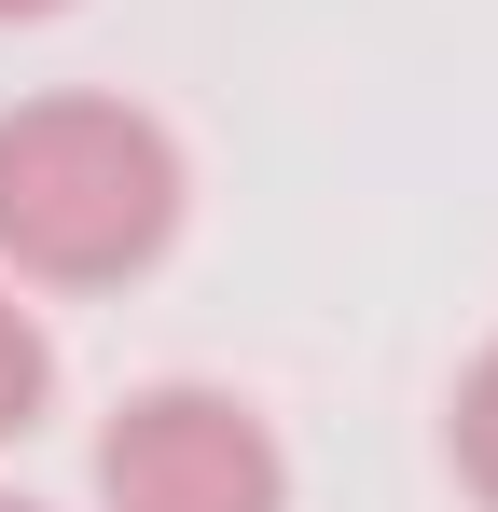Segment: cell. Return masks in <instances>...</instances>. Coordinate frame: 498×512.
<instances>
[{"mask_svg": "<svg viewBox=\"0 0 498 512\" xmlns=\"http://www.w3.org/2000/svg\"><path fill=\"white\" fill-rule=\"evenodd\" d=\"M180 139L139 97H14L0 111V277L14 291H111L180 236Z\"/></svg>", "mask_w": 498, "mask_h": 512, "instance_id": "obj_1", "label": "cell"}, {"mask_svg": "<svg viewBox=\"0 0 498 512\" xmlns=\"http://www.w3.org/2000/svg\"><path fill=\"white\" fill-rule=\"evenodd\" d=\"M97 512H291V457L249 388L153 374L97 429Z\"/></svg>", "mask_w": 498, "mask_h": 512, "instance_id": "obj_2", "label": "cell"}, {"mask_svg": "<svg viewBox=\"0 0 498 512\" xmlns=\"http://www.w3.org/2000/svg\"><path fill=\"white\" fill-rule=\"evenodd\" d=\"M42 416H56V333H42V305H14V277H0V443H28Z\"/></svg>", "mask_w": 498, "mask_h": 512, "instance_id": "obj_3", "label": "cell"}, {"mask_svg": "<svg viewBox=\"0 0 498 512\" xmlns=\"http://www.w3.org/2000/svg\"><path fill=\"white\" fill-rule=\"evenodd\" d=\"M443 457H457V485L498 512V333L471 346V374H457V402H443Z\"/></svg>", "mask_w": 498, "mask_h": 512, "instance_id": "obj_4", "label": "cell"}, {"mask_svg": "<svg viewBox=\"0 0 498 512\" xmlns=\"http://www.w3.org/2000/svg\"><path fill=\"white\" fill-rule=\"evenodd\" d=\"M28 14H70V0H0V28H28Z\"/></svg>", "mask_w": 498, "mask_h": 512, "instance_id": "obj_5", "label": "cell"}, {"mask_svg": "<svg viewBox=\"0 0 498 512\" xmlns=\"http://www.w3.org/2000/svg\"><path fill=\"white\" fill-rule=\"evenodd\" d=\"M0 512H42V499H14V485H0Z\"/></svg>", "mask_w": 498, "mask_h": 512, "instance_id": "obj_6", "label": "cell"}]
</instances>
